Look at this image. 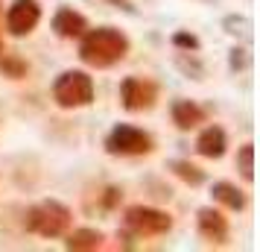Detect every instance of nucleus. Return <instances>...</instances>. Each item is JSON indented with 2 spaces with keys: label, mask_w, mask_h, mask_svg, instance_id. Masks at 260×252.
Segmentation results:
<instances>
[{
  "label": "nucleus",
  "mask_w": 260,
  "mask_h": 252,
  "mask_svg": "<svg viewBox=\"0 0 260 252\" xmlns=\"http://www.w3.org/2000/svg\"><path fill=\"white\" fill-rule=\"evenodd\" d=\"M129 53V38L123 36L114 26H103V30H91L88 36L82 38V47H79V56H82L85 65H94V68H108L120 62Z\"/></svg>",
  "instance_id": "f257e3e1"
},
{
  "label": "nucleus",
  "mask_w": 260,
  "mask_h": 252,
  "mask_svg": "<svg viewBox=\"0 0 260 252\" xmlns=\"http://www.w3.org/2000/svg\"><path fill=\"white\" fill-rule=\"evenodd\" d=\"M53 97H56V103L64 106V108L88 106V103L94 100V82H91V76L82 73V71H68L56 79Z\"/></svg>",
  "instance_id": "f03ea898"
},
{
  "label": "nucleus",
  "mask_w": 260,
  "mask_h": 252,
  "mask_svg": "<svg viewBox=\"0 0 260 252\" xmlns=\"http://www.w3.org/2000/svg\"><path fill=\"white\" fill-rule=\"evenodd\" d=\"M68 226H71V211L61 203H56V200H47V203L36 205L29 211V217H26V229H32V232L44 235V238H56Z\"/></svg>",
  "instance_id": "7ed1b4c3"
},
{
  "label": "nucleus",
  "mask_w": 260,
  "mask_h": 252,
  "mask_svg": "<svg viewBox=\"0 0 260 252\" xmlns=\"http://www.w3.org/2000/svg\"><path fill=\"white\" fill-rule=\"evenodd\" d=\"M106 147H108L111 156H141V153H149L152 150V138L143 132V129H135V126L120 123V126L111 129Z\"/></svg>",
  "instance_id": "20e7f679"
},
{
  "label": "nucleus",
  "mask_w": 260,
  "mask_h": 252,
  "mask_svg": "<svg viewBox=\"0 0 260 252\" xmlns=\"http://www.w3.org/2000/svg\"><path fill=\"white\" fill-rule=\"evenodd\" d=\"M41 21V9H38L36 0H15L6 12V30L12 36H26L32 33L36 24Z\"/></svg>",
  "instance_id": "39448f33"
},
{
  "label": "nucleus",
  "mask_w": 260,
  "mask_h": 252,
  "mask_svg": "<svg viewBox=\"0 0 260 252\" xmlns=\"http://www.w3.org/2000/svg\"><path fill=\"white\" fill-rule=\"evenodd\" d=\"M126 226L138 235H161L173 226V220L164 211H155V208H129L126 211Z\"/></svg>",
  "instance_id": "423d86ee"
},
{
  "label": "nucleus",
  "mask_w": 260,
  "mask_h": 252,
  "mask_svg": "<svg viewBox=\"0 0 260 252\" xmlns=\"http://www.w3.org/2000/svg\"><path fill=\"white\" fill-rule=\"evenodd\" d=\"M120 100L129 111H143L155 103V85L152 82H143L138 76H129L126 82L120 85Z\"/></svg>",
  "instance_id": "0eeeda50"
},
{
  "label": "nucleus",
  "mask_w": 260,
  "mask_h": 252,
  "mask_svg": "<svg viewBox=\"0 0 260 252\" xmlns=\"http://www.w3.org/2000/svg\"><path fill=\"white\" fill-rule=\"evenodd\" d=\"M199 229L202 235L208 240H216V243H222L228 238V223H225V217L219 211H213V208H202L199 211Z\"/></svg>",
  "instance_id": "6e6552de"
},
{
  "label": "nucleus",
  "mask_w": 260,
  "mask_h": 252,
  "mask_svg": "<svg viewBox=\"0 0 260 252\" xmlns=\"http://www.w3.org/2000/svg\"><path fill=\"white\" fill-rule=\"evenodd\" d=\"M53 30L64 38H73V36H82L85 33V18L73 9H59L56 18H53Z\"/></svg>",
  "instance_id": "1a4fd4ad"
},
{
  "label": "nucleus",
  "mask_w": 260,
  "mask_h": 252,
  "mask_svg": "<svg viewBox=\"0 0 260 252\" xmlns=\"http://www.w3.org/2000/svg\"><path fill=\"white\" fill-rule=\"evenodd\" d=\"M196 150H199L205 158H219L225 153V132L219 129V126H208V129L199 135Z\"/></svg>",
  "instance_id": "9d476101"
},
{
  "label": "nucleus",
  "mask_w": 260,
  "mask_h": 252,
  "mask_svg": "<svg viewBox=\"0 0 260 252\" xmlns=\"http://www.w3.org/2000/svg\"><path fill=\"white\" fill-rule=\"evenodd\" d=\"M202 118H205V111H202L196 103H190V100H178V103H173V120H176L181 129H193V126H199Z\"/></svg>",
  "instance_id": "9b49d317"
},
{
  "label": "nucleus",
  "mask_w": 260,
  "mask_h": 252,
  "mask_svg": "<svg viewBox=\"0 0 260 252\" xmlns=\"http://www.w3.org/2000/svg\"><path fill=\"white\" fill-rule=\"evenodd\" d=\"M213 197H216V200H219L222 205H228L231 211H240V208L246 205L243 193L237 191L234 185H228V182H216V185H213Z\"/></svg>",
  "instance_id": "f8f14e48"
},
{
  "label": "nucleus",
  "mask_w": 260,
  "mask_h": 252,
  "mask_svg": "<svg viewBox=\"0 0 260 252\" xmlns=\"http://www.w3.org/2000/svg\"><path fill=\"white\" fill-rule=\"evenodd\" d=\"M100 240H103L100 232H94V229H79V232H73L71 235L68 246H71V249H96Z\"/></svg>",
  "instance_id": "ddd939ff"
},
{
  "label": "nucleus",
  "mask_w": 260,
  "mask_h": 252,
  "mask_svg": "<svg viewBox=\"0 0 260 252\" xmlns=\"http://www.w3.org/2000/svg\"><path fill=\"white\" fill-rule=\"evenodd\" d=\"M237 164H240V173H243V179L251 182L254 179V147L246 144L240 150V156H237Z\"/></svg>",
  "instance_id": "4468645a"
},
{
  "label": "nucleus",
  "mask_w": 260,
  "mask_h": 252,
  "mask_svg": "<svg viewBox=\"0 0 260 252\" xmlns=\"http://www.w3.org/2000/svg\"><path fill=\"white\" fill-rule=\"evenodd\" d=\"M176 173L184 182H190V185H199V182L205 179V176H202V170L193 167V164H187V161H176Z\"/></svg>",
  "instance_id": "2eb2a0df"
},
{
  "label": "nucleus",
  "mask_w": 260,
  "mask_h": 252,
  "mask_svg": "<svg viewBox=\"0 0 260 252\" xmlns=\"http://www.w3.org/2000/svg\"><path fill=\"white\" fill-rule=\"evenodd\" d=\"M176 44H181V47H193V50L199 47V41H196L193 36H187V33H178V36H176Z\"/></svg>",
  "instance_id": "dca6fc26"
}]
</instances>
